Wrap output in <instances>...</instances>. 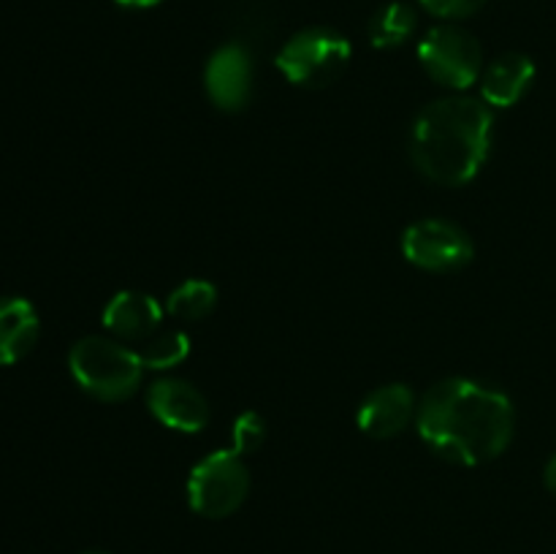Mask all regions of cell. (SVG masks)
<instances>
[{"mask_svg": "<svg viewBox=\"0 0 556 554\" xmlns=\"http://www.w3.org/2000/svg\"><path fill=\"white\" fill-rule=\"evenodd\" d=\"M416 427L424 443L456 465H483L514 440V405L500 389L470 378H448L418 402Z\"/></svg>", "mask_w": 556, "mask_h": 554, "instance_id": "obj_1", "label": "cell"}, {"mask_svg": "<svg viewBox=\"0 0 556 554\" xmlns=\"http://www.w3.org/2000/svg\"><path fill=\"white\" fill-rule=\"evenodd\" d=\"M492 106L470 96H451L418 112L410 128V158L438 185L459 188L478 177L492 147Z\"/></svg>", "mask_w": 556, "mask_h": 554, "instance_id": "obj_2", "label": "cell"}, {"mask_svg": "<svg viewBox=\"0 0 556 554\" xmlns=\"http://www.w3.org/2000/svg\"><path fill=\"white\" fill-rule=\"evenodd\" d=\"M68 369L76 386L96 400L119 402L136 394L144 378L139 351L112 337H85L68 353Z\"/></svg>", "mask_w": 556, "mask_h": 554, "instance_id": "obj_3", "label": "cell"}, {"mask_svg": "<svg viewBox=\"0 0 556 554\" xmlns=\"http://www.w3.org/2000/svg\"><path fill=\"white\" fill-rule=\"evenodd\" d=\"M353 47L342 33L331 27H304L282 43L277 68L291 85L326 87L342 76L351 63Z\"/></svg>", "mask_w": 556, "mask_h": 554, "instance_id": "obj_4", "label": "cell"}, {"mask_svg": "<svg viewBox=\"0 0 556 554\" xmlns=\"http://www.w3.org/2000/svg\"><path fill=\"white\" fill-rule=\"evenodd\" d=\"M250 492V473L244 456L233 449H220L204 456L190 470L188 503L206 519H226L242 508Z\"/></svg>", "mask_w": 556, "mask_h": 554, "instance_id": "obj_5", "label": "cell"}, {"mask_svg": "<svg viewBox=\"0 0 556 554\" xmlns=\"http://www.w3.org/2000/svg\"><path fill=\"white\" fill-rule=\"evenodd\" d=\"M418 60L424 71L448 90H467L483 74V49L478 38L451 22L424 33L418 43Z\"/></svg>", "mask_w": 556, "mask_h": 554, "instance_id": "obj_6", "label": "cell"}, {"mask_svg": "<svg viewBox=\"0 0 556 554\" xmlns=\"http://www.w3.org/2000/svg\"><path fill=\"white\" fill-rule=\"evenodd\" d=\"M402 255L413 266L427 272H459L476 255L470 234L454 221L443 217H427L402 234Z\"/></svg>", "mask_w": 556, "mask_h": 554, "instance_id": "obj_7", "label": "cell"}, {"mask_svg": "<svg viewBox=\"0 0 556 554\" xmlns=\"http://www.w3.org/2000/svg\"><path fill=\"white\" fill-rule=\"evenodd\" d=\"M204 87L210 101L223 112H239L253 96V58L248 47L231 41L212 52L204 68Z\"/></svg>", "mask_w": 556, "mask_h": 554, "instance_id": "obj_8", "label": "cell"}, {"mask_svg": "<svg viewBox=\"0 0 556 554\" xmlns=\"http://www.w3.org/2000/svg\"><path fill=\"white\" fill-rule=\"evenodd\" d=\"M147 405L163 427L177 432H201L210 424V402L188 380L163 378L152 383Z\"/></svg>", "mask_w": 556, "mask_h": 554, "instance_id": "obj_9", "label": "cell"}, {"mask_svg": "<svg viewBox=\"0 0 556 554\" xmlns=\"http://www.w3.org/2000/svg\"><path fill=\"white\" fill-rule=\"evenodd\" d=\"M418 402L416 394L405 383H389L375 389L358 407V429L369 438L389 440L407 429V424L416 418Z\"/></svg>", "mask_w": 556, "mask_h": 554, "instance_id": "obj_10", "label": "cell"}, {"mask_svg": "<svg viewBox=\"0 0 556 554\" xmlns=\"http://www.w3.org/2000/svg\"><path fill=\"white\" fill-rule=\"evenodd\" d=\"M163 307L155 297L141 291H119L103 307V326L117 340L144 342L161 329Z\"/></svg>", "mask_w": 556, "mask_h": 554, "instance_id": "obj_11", "label": "cell"}, {"mask_svg": "<svg viewBox=\"0 0 556 554\" xmlns=\"http://www.w3.org/2000/svg\"><path fill=\"white\" fill-rule=\"evenodd\" d=\"M532 81H535V63L527 54H500L481 74V101L492 109H508L527 96Z\"/></svg>", "mask_w": 556, "mask_h": 554, "instance_id": "obj_12", "label": "cell"}, {"mask_svg": "<svg viewBox=\"0 0 556 554\" xmlns=\"http://www.w3.org/2000/svg\"><path fill=\"white\" fill-rule=\"evenodd\" d=\"M41 320L22 297H0V367L22 362L36 348Z\"/></svg>", "mask_w": 556, "mask_h": 554, "instance_id": "obj_13", "label": "cell"}, {"mask_svg": "<svg viewBox=\"0 0 556 554\" xmlns=\"http://www.w3.org/2000/svg\"><path fill=\"white\" fill-rule=\"evenodd\" d=\"M416 9L402 0H391L380 5L369 20V41L378 49H396L416 33Z\"/></svg>", "mask_w": 556, "mask_h": 554, "instance_id": "obj_14", "label": "cell"}, {"mask_svg": "<svg viewBox=\"0 0 556 554\" xmlns=\"http://www.w3.org/2000/svg\"><path fill=\"white\" fill-rule=\"evenodd\" d=\"M217 288L210 280H185L168 293L166 310L179 320H201L215 310Z\"/></svg>", "mask_w": 556, "mask_h": 554, "instance_id": "obj_15", "label": "cell"}, {"mask_svg": "<svg viewBox=\"0 0 556 554\" xmlns=\"http://www.w3.org/2000/svg\"><path fill=\"white\" fill-rule=\"evenodd\" d=\"M144 369H172L190 356V337L182 329L155 331L139 351Z\"/></svg>", "mask_w": 556, "mask_h": 554, "instance_id": "obj_16", "label": "cell"}, {"mask_svg": "<svg viewBox=\"0 0 556 554\" xmlns=\"http://www.w3.org/2000/svg\"><path fill=\"white\" fill-rule=\"evenodd\" d=\"M264 440H266L264 416H258L255 411L239 413L237 421H233L231 427V449L244 456L250 454V451H258Z\"/></svg>", "mask_w": 556, "mask_h": 554, "instance_id": "obj_17", "label": "cell"}, {"mask_svg": "<svg viewBox=\"0 0 556 554\" xmlns=\"http://www.w3.org/2000/svg\"><path fill=\"white\" fill-rule=\"evenodd\" d=\"M418 3L440 20H465V16L478 14L489 0H418Z\"/></svg>", "mask_w": 556, "mask_h": 554, "instance_id": "obj_18", "label": "cell"}, {"mask_svg": "<svg viewBox=\"0 0 556 554\" xmlns=\"http://www.w3.org/2000/svg\"><path fill=\"white\" fill-rule=\"evenodd\" d=\"M114 3H119L123 9H152V5L163 3V0H114Z\"/></svg>", "mask_w": 556, "mask_h": 554, "instance_id": "obj_19", "label": "cell"}, {"mask_svg": "<svg viewBox=\"0 0 556 554\" xmlns=\"http://www.w3.org/2000/svg\"><path fill=\"white\" fill-rule=\"evenodd\" d=\"M546 487H548V492L556 494V456L548 462V467H546Z\"/></svg>", "mask_w": 556, "mask_h": 554, "instance_id": "obj_20", "label": "cell"}, {"mask_svg": "<svg viewBox=\"0 0 556 554\" xmlns=\"http://www.w3.org/2000/svg\"><path fill=\"white\" fill-rule=\"evenodd\" d=\"M81 554H106V552H96V549H92V552H81Z\"/></svg>", "mask_w": 556, "mask_h": 554, "instance_id": "obj_21", "label": "cell"}]
</instances>
